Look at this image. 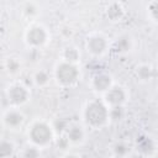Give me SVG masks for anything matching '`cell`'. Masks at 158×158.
I'll return each mask as SVG.
<instances>
[{
  "label": "cell",
  "mask_w": 158,
  "mask_h": 158,
  "mask_svg": "<svg viewBox=\"0 0 158 158\" xmlns=\"http://www.w3.org/2000/svg\"><path fill=\"white\" fill-rule=\"evenodd\" d=\"M53 131L54 132H57L58 135H62L63 132H67V130H68V125H67V121L65 120H57L56 122H54V125H53Z\"/></svg>",
  "instance_id": "cell-23"
},
{
  "label": "cell",
  "mask_w": 158,
  "mask_h": 158,
  "mask_svg": "<svg viewBox=\"0 0 158 158\" xmlns=\"http://www.w3.org/2000/svg\"><path fill=\"white\" fill-rule=\"evenodd\" d=\"M106 48H107V42L100 35L91 36L86 41V49L93 56H101L106 51Z\"/></svg>",
  "instance_id": "cell-8"
},
{
  "label": "cell",
  "mask_w": 158,
  "mask_h": 158,
  "mask_svg": "<svg viewBox=\"0 0 158 158\" xmlns=\"http://www.w3.org/2000/svg\"><path fill=\"white\" fill-rule=\"evenodd\" d=\"M106 14H107V16H109L112 21H115V20L121 19V16H122V14H123V9H122V6H121L120 4L114 2V4H111V5L107 7Z\"/></svg>",
  "instance_id": "cell-16"
},
{
  "label": "cell",
  "mask_w": 158,
  "mask_h": 158,
  "mask_svg": "<svg viewBox=\"0 0 158 158\" xmlns=\"http://www.w3.org/2000/svg\"><path fill=\"white\" fill-rule=\"evenodd\" d=\"M128 152H130V149H128L127 144H125L123 142L115 143V146H114V153H115V156L117 158H123Z\"/></svg>",
  "instance_id": "cell-21"
},
{
  "label": "cell",
  "mask_w": 158,
  "mask_h": 158,
  "mask_svg": "<svg viewBox=\"0 0 158 158\" xmlns=\"http://www.w3.org/2000/svg\"><path fill=\"white\" fill-rule=\"evenodd\" d=\"M30 98V93L27 88L20 84H14L7 89V100L12 106L23 105Z\"/></svg>",
  "instance_id": "cell-4"
},
{
  "label": "cell",
  "mask_w": 158,
  "mask_h": 158,
  "mask_svg": "<svg viewBox=\"0 0 158 158\" xmlns=\"http://www.w3.org/2000/svg\"><path fill=\"white\" fill-rule=\"evenodd\" d=\"M15 151V146L11 141L7 139H2L0 143V157L1 158H9L14 154Z\"/></svg>",
  "instance_id": "cell-15"
},
{
  "label": "cell",
  "mask_w": 158,
  "mask_h": 158,
  "mask_svg": "<svg viewBox=\"0 0 158 158\" xmlns=\"http://www.w3.org/2000/svg\"><path fill=\"white\" fill-rule=\"evenodd\" d=\"M147 10H148V14H149V17L158 22V1H152L148 6H147Z\"/></svg>",
  "instance_id": "cell-24"
},
{
  "label": "cell",
  "mask_w": 158,
  "mask_h": 158,
  "mask_svg": "<svg viewBox=\"0 0 158 158\" xmlns=\"http://www.w3.org/2000/svg\"><path fill=\"white\" fill-rule=\"evenodd\" d=\"M23 121H25L23 114L20 110L15 109V107L5 111L4 115H2V123H4V126L7 127V128H11V130H15V128L20 127L23 123Z\"/></svg>",
  "instance_id": "cell-7"
},
{
  "label": "cell",
  "mask_w": 158,
  "mask_h": 158,
  "mask_svg": "<svg viewBox=\"0 0 158 158\" xmlns=\"http://www.w3.org/2000/svg\"><path fill=\"white\" fill-rule=\"evenodd\" d=\"M22 12H23V15H25L26 17H30V19H31V17H33V16L37 15L38 7H37V5H36L35 2H26V4L23 5Z\"/></svg>",
  "instance_id": "cell-20"
},
{
  "label": "cell",
  "mask_w": 158,
  "mask_h": 158,
  "mask_svg": "<svg viewBox=\"0 0 158 158\" xmlns=\"http://www.w3.org/2000/svg\"><path fill=\"white\" fill-rule=\"evenodd\" d=\"M57 143H58V147H59V148L65 149L70 142L68 141V138H67V137H59V139L57 141Z\"/></svg>",
  "instance_id": "cell-25"
},
{
  "label": "cell",
  "mask_w": 158,
  "mask_h": 158,
  "mask_svg": "<svg viewBox=\"0 0 158 158\" xmlns=\"http://www.w3.org/2000/svg\"><path fill=\"white\" fill-rule=\"evenodd\" d=\"M79 77V72L75 67V64H70L67 62L60 63L56 69V79L58 84L63 86H70L73 85Z\"/></svg>",
  "instance_id": "cell-3"
},
{
  "label": "cell",
  "mask_w": 158,
  "mask_h": 158,
  "mask_svg": "<svg viewBox=\"0 0 158 158\" xmlns=\"http://www.w3.org/2000/svg\"><path fill=\"white\" fill-rule=\"evenodd\" d=\"M20 68H21V64L16 58H9L5 62V69L9 74H16L20 70Z\"/></svg>",
  "instance_id": "cell-18"
},
{
  "label": "cell",
  "mask_w": 158,
  "mask_h": 158,
  "mask_svg": "<svg viewBox=\"0 0 158 158\" xmlns=\"http://www.w3.org/2000/svg\"><path fill=\"white\" fill-rule=\"evenodd\" d=\"M85 121L90 127L99 128L109 120V107L105 102L91 101L85 107Z\"/></svg>",
  "instance_id": "cell-1"
},
{
  "label": "cell",
  "mask_w": 158,
  "mask_h": 158,
  "mask_svg": "<svg viewBox=\"0 0 158 158\" xmlns=\"http://www.w3.org/2000/svg\"><path fill=\"white\" fill-rule=\"evenodd\" d=\"M48 40V33L42 26H32L26 32V42L32 47H41Z\"/></svg>",
  "instance_id": "cell-5"
},
{
  "label": "cell",
  "mask_w": 158,
  "mask_h": 158,
  "mask_svg": "<svg viewBox=\"0 0 158 158\" xmlns=\"http://www.w3.org/2000/svg\"><path fill=\"white\" fill-rule=\"evenodd\" d=\"M33 80H35V83H36L38 86H44V85L48 84V81H49V77H48L47 72H44V70H40V72H37V73L35 74Z\"/></svg>",
  "instance_id": "cell-19"
},
{
  "label": "cell",
  "mask_w": 158,
  "mask_h": 158,
  "mask_svg": "<svg viewBox=\"0 0 158 158\" xmlns=\"http://www.w3.org/2000/svg\"><path fill=\"white\" fill-rule=\"evenodd\" d=\"M123 116H125L123 105L109 107V118L110 120H112V121H120V120L123 118Z\"/></svg>",
  "instance_id": "cell-17"
},
{
  "label": "cell",
  "mask_w": 158,
  "mask_h": 158,
  "mask_svg": "<svg viewBox=\"0 0 158 158\" xmlns=\"http://www.w3.org/2000/svg\"><path fill=\"white\" fill-rule=\"evenodd\" d=\"M53 137V128L47 125L46 122H35L30 131H28V138L31 139L32 144L41 148L49 144Z\"/></svg>",
  "instance_id": "cell-2"
},
{
  "label": "cell",
  "mask_w": 158,
  "mask_h": 158,
  "mask_svg": "<svg viewBox=\"0 0 158 158\" xmlns=\"http://www.w3.org/2000/svg\"><path fill=\"white\" fill-rule=\"evenodd\" d=\"M136 148L142 156L149 157L154 152L156 146H154V142L152 141V138L146 137V136H139V137H137V141H136Z\"/></svg>",
  "instance_id": "cell-10"
},
{
  "label": "cell",
  "mask_w": 158,
  "mask_h": 158,
  "mask_svg": "<svg viewBox=\"0 0 158 158\" xmlns=\"http://www.w3.org/2000/svg\"><path fill=\"white\" fill-rule=\"evenodd\" d=\"M63 158H80V157L77 156V154H73V153H68V154H65Z\"/></svg>",
  "instance_id": "cell-26"
},
{
  "label": "cell",
  "mask_w": 158,
  "mask_h": 158,
  "mask_svg": "<svg viewBox=\"0 0 158 158\" xmlns=\"http://www.w3.org/2000/svg\"><path fill=\"white\" fill-rule=\"evenodd\" d=\"M40 157V149L36 146H28L22 152V158H38Z\"/></svg>",
  "instance_id": "cell-22"
},
{
  "label": "cell",
  "mask_w": 158,
  "mask_h": 158,
  "mask_svg": "<svg viewBox=\"0 0 158 158\" xmlns=\"http://www.w3.org/2000/svg\"><path fill=\"white\" fill-rule=\"evenodd\" d=\"M104 98H105V104L109 107L120 106V105H123V102L126 101L127 93L121 86H111L105 93V96Z\"/></svg>",
  "instance_id": "cell-6"
},
{
  "label": "cell",
  "mask_w": 158,
  "mask_h": 158,
  "mask_svg": "<svg viewBox=\"0 0 158 158\" xmlns=\"http://www.w3.org/2000/svg\"><path fill=\"white\" fill-rule=\"evenodd\" d=\"M131 48V40L127 37V36H121L118 37L115 43H114V49L115 52L117 53H125V52H128Z\"/></svg>",
  "instance_id": "cell-12"
},
{
  "label": "cell",
  "mask_w": 158,
  "mask_h": 158,
  "mask_svg": "<svg viewBox=\"0 0 158 158\" xmlns=\"http://www.w3.org/2000/svg\"><path fill=\"white\" fill-rule=\"evenodd\" d=\"M62 56H63L64 62L70 63V64H75L79 60V57H80V54H79V52H78V49L75 47H67L63 51Z\"/></svg>",
  "instance_id": "cell-14"
},
{
  "label": "cell",
  "mask_w": 158,
  "mask_h": 158,
  "mask_svg": "<svg viewBox=\"0 0 158 158\" xmlns=\"http://www.w3.org/2000/svg\"><path fill=\"white\" fill-rule=\"evenodd\" d=\"M112 85V80H111V77L106 73H100V74H96L94 78H93V88L96 90V91H100V93H106Z\"/></svg>",
  "instance_id": "cell-9"
},
{
  "label": "cell",
  "mask_w": 158,
  "mask_h": 158,
  "mask_svg": "<svg viewBox=\"0 0 158 158\" xmlns=\"http://www.w3.org/2000/svg\"><path fill=\"white\" fill-rule=\"evenodd\" d=\"M136 74L137 77L146 81V80H151L154 75V72H153V68L148 64H141L139 67H137V70H136Z\"/></svg>",
  "instance_id": "cell-13"
},
{
  "label": "cell",
  "mask_w": 158,
  "mask_h": 158,
  "mask_svg": "<svg viewBox=\"0 0 158 158\" xmlns=\"http://www.w3.org/2000/svg\"><path fill=\"white\" fill-rule=\"evenodd\" d=\"M65 137L68 138V141L70 143H80L83 139H84V131L80 126L78 125H73V126H69L67 132H65Z\"/></svg>",
  "instance_id": "cell-11"
}]
</instances>
